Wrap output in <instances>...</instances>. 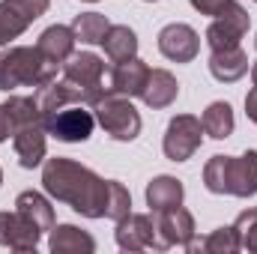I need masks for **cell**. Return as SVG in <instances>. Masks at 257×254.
Returning a JSON list of instances; mask_svg holds the SVG:
<instances>
[{
  "label": "cell",
  "instance_id": "cell-13",
  "mask_svg": "<svg viewBox=\"0 0 257 254\" xmlns=\"http://www.w3.org/2000/svg\"><path fill=\"white\" fill-rule=\"evenodd\" d=\"M36 102H39L42 114H48V111H57V108H66V105H87V108H93L99 99L93 93H87L84 87H78V84L63 78V81H51V84L39 87Z\"/></svg>",
  "mask_w": 257,
  "mask_h": 254
},
{
  "label": "cell",
  "instance_id": "cell-8",
  "mask_svg": "<svg viewBox=\"0 0 257 254\" xmlns=\"http://www.w3.org/2000/svg\"><path fill=\"white\" fill-rule=\"evenodd\" d=\"M45 12L48 0H0V45L18 39Z\"/></svg>",
  "mask_w": 257,
  "mask_h": 254
},
{
  "label": "cell",
  "instance_id": "cell-4",
  "mask_svg": "<svg viewBox=\"0 0 257 254\" xmlns=\"http://www.w3.org/2000/svg\"><path fill=\"white\" fill-rule=\"evenodd\" d=\"M96 123L105 129L114 141H135L141 135V114L135 111L132 99L108 90L96 105H93Z\"/></svg>",
  "mask_w": 257,
  "mask_h": 254
},
{
  "label": "cell",
  "instance_id": "cell-37",
  "mask_svg": "<svg viewBox=\"0 0 257 254\" xmlns=\"http://www.w3.org/2000/svg\"><path fill=\"white\" fill-rule=\"evenodd\" d=\"M254 45H257V39H254Z\"/></svg>",
  "mask_w": 257,
  "mask_h": 254
},
{
  "label": "cell",
  "instance_id": "cell-11",
  "mask_svg": "<svg viewBox=\"0 0 257 254\" xmlns=\"http://www.w3.org/2000/svg\"><path fill=\"white\" fill-rule=\"evenodd\" d=\"M159 51L174 63H192L200 51V36L189 24H168L159 33Z\"/></svg>",
  "mask_w": 257,
  "mask_h": 254
},
{
  "label": "cell",
  "instance_id": "cell-23",
  "mask_svg": "<svg viewBox=\"0 0 257 254\" xmlns=\"http://www.w3.org/2000/svg\"><path fill=\"white\" fill-rule=\"evenodd\" d=\"M102 45H105V54L111 63H123V60H132L138 54V36L126 24H111Z\"/></svg>",
  "mask_w": 257,
  "mask_h": 254
},
{
  "label": "cell",
  "instance_id": "cell-14",
  "mask_svg": "<svg viewBox=\"0 0 257 254\" xmlns=\"http://www.w3.org/2000/svg\"><path fill=\"white\" fill-rule=\"evenodd\" d=\"M42 230L27 221L18 209L15 212H0V245L12 248V251H33L39 245Z\"/></svg>",
  "mask_w": 257,
  "mask_h": 254
},
{
  "label": "cell",
  "instance_id": "cell-2",
  "mask_svg": "<svg viewBox=\"0 0 257 254\" xmlns=\"http://www.w3.org/2000/svg\"><path fill=\"white\" fill-rule=\"evenodd\" d=\"M203 186L212 194H257V150H245L242 156H212L203 168Z\"/></svg>",
  "mask_w": 257,
  "mask_h": 254
},
{
  "label": "cell",
  "instance_id": "cell-30",
  "mask_svg": "<svg viewBox=\"0 0 257 254\" xmlns=\"http://www.w3.org/2000/svg\"><path fill=\"white\" fill-rule=\"evenodd\" d=\"M189 3H192L200 15H212V18H218V15H221L233 0H189Z\"/></svg>",
  "mask_w": 257,
  "mask_h": 254
},
{
  "label": "cell",
  "instance_id": "cell-25",
  "mask_svg": "<svg viewBox=\"0 0 257 254\" xmlns=\"http://www.w3.org/2000/svg\"><path fill=\"white\" fill-rule=\"evenodd\" d=\"M108 27H111V21H108L102 12H81V15L72 21L75 39H81V42H87V45H102Z\"/></svg>",
  "mask_w": 257,
  "mask_h": 254
},
{
  "label": "cell",
  "instance_id": "cell-22",
  "mask_svg": "<svg viewBox=\"0 0 257 254\" xmlns=\"http://www.w3.org/2000/svg\"><path fill=\"white\" fill-rule=\"evenodd\" d=\"M15 209H18L27 221H33L42 233L54 227V206H51L39 191H21V194L15 197Z\"/></svg>",
  "mask_w": 257,
  "mask_h": 254
},
{
  "label": "cell",
  "instance_id": "cell-1",
  "mask_svg": "<svg viewBox=\"0 0 257 254\" xmlns=\"http://www.w3.org/2000/svg\"><path fill=\"white\" fill-rule=\"evenodd\" d=\"M42 186L54 200L69 203L84 218H105L108 180H102L90 168L72 159H48L42 168Z\"/></svg>",
  "mask_w": 257,
  "mask_h": 254
},
{
  "label": "cell",
  "instance_id": "cell-34",
  "mask_svg": "<svg viewBox=\"0 0 257 254\" xmlns=\"http://www.w3.org/2000/svg\"><path fill=\"white\" fill-rule=\"evenodd\" d=\"M84 3H96V0H84Z\"/></svg>",
  "mask_w": 257,
  "mask_h": 254
},
{
  "label": "cell",
  "instance_id": "cell-27",
  "mask_svg": "<svg viewBox=\"0 0 257 254\" xmlns=\"http://www.w3.org/2000/svg\"><path fill=\"white\" fill-rule=\"evenodd\" d=\"M186 251L233 254V251H239V236H236V230H233V227H218V230H212L206 239H200V242H189V245H186Z\"/></svg>",
  "mask_w": 257,
  "mask_h": 254
},
{
  "label": "cell",
  "instance_id": "cell-10",
  "mask_svg": "<svg viewBox=\"0 0 257 254\" xmlns=\"http://www.w3.org/2000/svg\"><path fill=\"white\" fill-rule=\"evenodd\" d=\"M102 75H105V63L102 57L90 54V51H81V54H72L69 60L63 63V78L84 87L87 93H93L96 99H102L108 90L102 87Z\"/></svg>",
  "mask_w": 257,
  "mask_h": 254
},
{
  "label": "cell",
  "instance_id": "cell-17",
  "mask_svg": "<svg viewBox=\"0 0 257 254\" xmlns=\"http://www.w3.org/2000/svg\"><path fill=\"white\" fill-rule=\"evenodd\" d=\"M177 96H180L177 78H174L168 69H150V78H147V87H144L141 99H144L153 111H162V108L174 105Z\"/></svg>",
  "mask_w": 257,
  "mask_h": 254
},
{
  "label": "cell",
  "instance_id": "cell-15",
  "mask_svg": "<svg viewBox=\"0 0 257 254\" xmlns=\"http://www.w3.org/2000/svg\"><path fill=\"white\" fill-rule=\"evenodd\" d=\"M45 126L42 123H27V126L12 129V147L21 162V168H36L45 159Z\"/></svg>",
  "mask_w": 257,
  "mask_h": 254
},
{
  "label": "cell",
  "instance_id": "cell-7",
  "mask_svg": "<svg viewBox=\"0 0 257 254\" xmlns=\"http://www.w3.org/2000/svg\"><path fill=\"white\" fill-rule=\"evenodd\" d=\"M248 24H251V18H248V12L233 0L209 27H206V45L212 48V51H224V48H236L239 42H242V36L248 33Z\"/></svg>",
  "mask_w": 257,
  "mask_h": 254
},
{
  "label": "cell",
  "instance_id": "cell-18",
  "mask_svg": "<svg viewBox=\"0 0 257 254\" xmlns=\"http://www.w3.org/2000/svg\"><path fill=\"white\" fill-rule=\"evenodd\" d=\"M36 48H39V54H42L45 60H51V63L63 66L66 60L75 54V33H72V27L54 24V27H48V30L39 36Z\"/></svg>",
  "mask_w": 257,
  "mask_h": 254
},
{
  "label": "cell",
  "instance_id": "cell-9",
  "mask_svg": "<svg viewBox=\"0 0 257 254\" xmlns=\"http://www.w3.org/2000/svg\"><path fill=\"white\" fill-rule=\"evenodd\" d=\"M117 245L123 251H144V248L165 251V245L156 233V218L138 215V212H128L126 218L117 221Z\"/></svg>",
  "mask_w": 257,
  "mask_h": 254
},
{
  "label": "cell",
  "instance_id": "cell-24",
  "mask_svg": "<svg viewBox=\"0 0 257 254\" xmlns=\"http://www.w3.org/2000/svg\"><path fill=\"white\" fill-rule=\"evenodd\" d=\"M203 135H209V138H215V141H224V138H230L233 135V126H236V120H233V108L227 105V102H212L206 111H203Z\"/></svg>",
  "mask_w": 257,
  "mask_h": 254
},
{
  "label": "cell",
  "instance_id": "cell-33",
  "mask_svg": "<svg viewBox=\"0 0 257 254\" xmlns=\"http://www.w3.org/2000/svg\"><path fill=\"white\" fill-rule=\"evenodd\" d=\"M251 81H254V84H257V63L251 66Z\"/></svg>",
  "mask_w": 257,
  "mask_h": 254
},
{
  "label": "cell",
  "instance_id": "cell-28",
  "mask_svg": "<svg viewBox=\"0 0 257 254\" xmlns=\"http://www.w3.org/2000/svg\"><path fill=\"white\" fill-rule=\"evenodd\" d=\"M132 212V194L123 183L117 180H108V206H105V218L111 221H120Z\"/></svg>",
  "mask_w": 257,
  "mask_h": 254
},
{
  "label": "cell",
  "instance_id": "cell-36",
  "mask_svg": "<svg viewBox=\"0 0 257 254\" xmlns=\"http://www.w3.org/2000/svg\"><path fill=\"white\" fill-rule=\"evenodd\" d=\"M147 3H156V0H147Z\"/></svg>",
  "mask_w": 257,
  "mask_h": 254
},
{
  "label": "cell",
  "instance_id": "cell-31",
  "mask_svg": "<svg viewBox=\"0 0 257 254\" xmlns=\"http://www.w3.org/2000/svg\"><path fill=\"white\" fill-rule=\"evenodd\" d=\"M245 114H248L251 123H257V84L248 90V96H245Z\"/></svg>",
  "mask_w": 257,
  "mask_h": 254
},
{
  "label": "cell",
  "instance_id": "cell-35",
  "mask_svg": "<svg viewBox=\"0 0 257 254\" xmlns=\"http://www.w3.org/2000/svg\"><path fill=\"white\" fill-rule=\"evenodd\" d=\"M0 183H3V171H0Z\"/></svg>",
  "mask_w": 257,
  "mask_h": 254
},
{
  "label": "cell",
  "instance_id": "cell-19",
  "mask_svg": "<svg viewBox=\"0 0 257 254\" xmlns=\"http://www.w3.org/2000/svg\"><path fill=\"white\" fill-rule=\"evenodd\" d=\"M209 72L215 81L221 84H233L248 72V54L236 45V48H224V51H212L209 57Z\"/></svg>",
  "mask_w": 257,
  "mask_h": 254
},
{
  "label": "cell",
  "instance_id": "cell-29",
  "mask_svg": "<svg viewBox=\"0 0 257 254\" xmlns=\"http://www.w3.org/2000/svg\"><path fill=\"white\" fill-rule=\"evenodd\" d=\"M233 230H236V236H239V248L257 254V209H245V212L236 218Z\"/></svg>",
  "mask_w": 257,
  "mask_h": 254
},
{
  "label": "cell",
  "instance_id": "cell-38",
  "mask_svg": "<svg viewBox=\"0 0 257 254\" xmlns=\"http://www.w3.org/2000/svg\"><path fill=\"white\" fill-rule=\"evenodd\" d=\"M254 3H257V0H254Z\"/></svg>",
  "mask_w": 257,
  "mask_h": 254
},
{
  "label": "cell",
  "instance_id": "cell-6",
  "mask_svg": "<svg viewBox=\"0 0 257 254\" xmlns=\"http://www.w3.org/2000/svg\"><path fill=\"white\" fill-rule=\"evenodd\" d=\"M203 144V123L192 114H180L168 123L162 150L171 162H189Z\"/></svg>",
  "mask_w": 257,
  "mask_h": 254
},
{
  "label": "cell",
  "instance_id": "cell-20",
  "mask_svg": "<svg viewBox=\"0 0 257 254\" xmlns=\"http://www.w3.org/2000/svg\"><path fill=\"white\" fill-rule=\"evenodd\" d=\"M48 248L54 254H93L96 251V239L90 233L78 230L75 224H57V227H51Z\"/></svg>",
  "mask_w": 257,
  "mask_h": 254
},
{
  "label": "cell",
  "instance_id": "cell-16",
  "mask_svg": "<svg viewBox=\"0 0 257 254\" xmlns=\"http://www.w3.org/2000/svg\"><path fill=\"white\" fill-rule=\"evenodd\" d=\"M147 78H150V66L144 63V60H138V57H132V60H123V63L114 66L111 90H114V93H120V96L135 99V96H141V93H144Z\"/></svg>",
  "mask_w": 257,
  "mask_h": 254
},
{
  "label": "cell",
  "instance_id": "cell-21",
  "mask_svg": "<svg viewBox=\"0 0 257 254\" xmlns=\"http://www.w3.org/2000/svg\"><path fill=\"white\" fill-rule=\"evenodd\" d=\"M183 197H186V189H183V183L177 177H156L147 186V206L153 212H165V209L183 206Z\"/></svg>",
  "mask_w": 257,
  "mask_h": 254
},
{
  "label": "cell",
  "instance_id": "cell-3",
  "mask_svg": "<svg viewBox=\"0 0 257 254\" xmlns=\"http://www.w3.org/2000/svg\"><path fill=\"white\" fill-rule=\"evenodd\" d=\"M57 78V63L45 60L39 48L15 45L0 54V90H15V87H45Z\"/></svg>",
  "mask_w": 257,
  "mask_h": 254
},
{
  "label": "cell",
  "instance_id": "cell-12",
  "mask_svg": "<svg viewBox=\"0 0 257 254\" xmlns=\"http://www.w3.org/2000/svg\"><path fill=\"white\" fill-rule=\"evenodd\" d=\"M156 233H159V239H162V245H165V251L168 248H174V245H189L194 239V218L189 209H183V206H174V209H165V212H156Z\"/></svg>",
  "mask_w": 257,
  "mask_h": 254
},
{
  "label": "cell",
  "instance_id": "cell-32",
  "mask_svg": "<svg viewBox=\"0 0 257 254\" xmlns=\"http://www.w3.org/2000/svg\"><path fill=\"white\" fill-rule=\"evenodd\" d=\"M12 135V126H9V117H6V108L0 105V144Z\"/></svg>",
  "mask_w": 257,
  "mask_h": 254
},
{
  "label": "cell",
  "instance_id": "cell-26",
  "mask_svg": "<svg viewBox=\"0 0 257 254\" xmlns=\"http://www.w3.org/2000/svg\"><path fill=\"white\" fill-rule=\"evenodd\" d=\"M6 108V117H9V126H27V123H42V108L33 96H9L3 102Z\"/></svg>",
  "mask_w": 257,
  "mask_h": 254
},
{
  "label": "cell",
  "instance_id": "cell-5",
  "mask_svg": "<svg viewBox=\"0 0 257 254\" xmlns=\"http://www.w3.org/2000/svg\"><path fill=\"white\" fill-rule=\"evenodd\" d=\"M42 126L51 138H57L63 144H81L93 135L96 114L87 111V105H66V108L42 114Z\"/></svg>",
  "mask_w": 257,
  "mask_h": 254
}]
</instances>
